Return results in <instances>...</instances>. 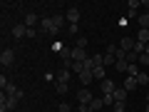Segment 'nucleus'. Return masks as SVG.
<instances>
[{"label":"nucleus","instance_id":"1","mask_svg":"<svg viewBox=\"0 0 149 112\" xmlns=\"http://www.w3.org/2000/svg\"><path fill=\"white\" fill-rule=\"evenodd\" d=\"M17 97H8L5 92H3V95H0V112H10V110H15L17 107Z\"/></svg>","mask_w":149,"mask_h":112},{"label":"nucleus","instance_id":"2","mask_svg":"<svg viewBox=\"0 0 149 112\" xmlns=\"http://www.w3.org/2000/svg\"><path fill=\"white\" fill-rule=\"evenodd\" d=\"M13 62H15V50L5 48V50H3V55H0V65H3V67H10Z\"/></svg>","mask_w":149,"mask_h":112},{"label":"nucleus","instance_id":"3","mask_svg":"<svg viewBox=\"0 0 149 112\" xmlns=\"http://www.w3.org/2000/svg\"><path fill=\"white\" fill-rule=\"evenodd\" d=\"M3 92H5L8 97H17V100H22V97H25V92H22L17 85H13V82H8V85L3 87Z\"/></svg>","mask_w":149,"mask_h":112},{"label":"nucleus","instance_id":"4","mask_svg":"<svg viewBox=\"0 0 149 112\" xmlns=\"http://www.w3.org/2000/svg\"><path fill=\"white\" fill-rule=\"evenodd\" d=\"M77 100H80V105H90L95 97H92V92H90V87H82L80 92H77Z\"/></svg>","mask_w":149,"mask_h":112},{"label":"nucleus","instance_id":"5","mask_svg":"<svg viewBox=\"0 0 149 112\" xmlns=\"http://www.w3.org/2000/svg\"><path fill=\"white\" fill-rule=\"evenodd\" d=\"M72 60H74V62H85V60H90V57H87V50L85 48H72Z\"/></svg>","mask_w":149,"mask_h":112},{"label":"nucleus","instance_id":"6","mask_svg":"<svg viewBox=\"0 0 149 112\" xmlns=\"http://www.w3.org/2000/svg\"><path fill=\"white\" fill-rule=\"evenodd\" d=\"M134 43H137V40H132L129 35H124V37H122V43H119V50H124V52H132V50H134Z\"/></svg>","mask_w":149,"mask_h":112},{"label":"nucleus","instance_id":"7","mask_svg":"<svg viewBox=\"0 0 149 112\" xmlns=\"http://www.w3.org/2000/svg\"><path fill=\"white\" fill-rule=\"evenodd\" d=\"M40 27H42V32L55 35V22H52V18H42V20H40Z\"/></svg>","mask_w":149,"mask_h":112},{"label":"nucleus","instance_id":"8","mask_svg":"<svg viewBox=\"0 0 149 112\" xmlns=\"http://www.w3.org/2000/svg\"><path fill=\"white\" fill-rule=\"evenodd\" d=\"M40 20H42V18H37V13H32V10L25 13V25H27V27H35Z\"/></svg>","mask_w":149,"mask_h":112},{"label":"nucleus","instance_id":"9","mask_svg":"<svg viewBox=\"0 0 149 112\" xmlns=\"http://www.w3.org/2000/svg\"><path fill=\"white\" fill-rule=\"evenodd\" d=\"M25 35H27V25H25V22H22V25H15V27H13V37H15V40H22Z\"/></svg>","mask_w":149,"mask_h":112},{"label":"nucleus","instance_id":"10","mask_svg":"<svg viewBox=\"0 0 149 112\" xmlns=\"http://www.w3.org/2000/svg\"><path fill=\"white\" fill-rule=\"evenodd\" d=\"M114 90H117V85H114L109 77H107V80H102V92H104V95H112Z\"/></svg>","mask_w":149,"mask_h":112},{"label":"nucleus","instance_id":"11","mask_svg":"<svg viewBox=\"0 0 149 112\" xmlns=\"http://www.w3.org/2000/svg\"><path fill=\"white\" fill-rule=\"evenodd\" d=\"M112 95H114V102H127V95H129V92L124 90V87H117Z\"/></svg>","mask_w":149,"mask_h":112},{"label":"nucleus","instance_id":"12","mask_svg":"<svg viewBox=\"0 0 149 112\" xmlns=\"http://www.w3.org/2000/svg\"><path fill=\"white\" fill-rule=\"evenodd\" d=\"M70 77H72V72H70L67 67H62V70L57 72V80H55V82H65V85H67V82H70Z\"/></svg>","mask_w":149,"mask_h":112},{"label":"nucleus","instance_id":"13","mask_svg":"<svg viewBox=\"0 0 149 112\" xmlns=\"http://www.w3.org/2000/svg\"><path fill=\"white\" fill-rule=\"evenodd\" d=\"M67 20H70V25H77V20H80V10H77V8H70V10H67Z\"/></svg>","mask_w":149,"mask_h":112},{"label":"nucleus","instance_id":"14","mask_svg":"<svg viewBox=\"0 0 149 112\" xmlns=\"http://www.w3.org/2000/svg\"><path fill=\"white\" fill-rule=\"evenodd\" d=\"M137 87H139L137 77H129V75H127V80H124V90H127V92H132V90H137Z\"/></svg>","mask_w":149,"mask_h":112},{"label":"nucleus","instance_id":"15","mask_svg":"<svg viewBox=\"0 0 149 112\" xmlns=\"http://www.w3.org/2000/svg\"><path fill=\"white\" fill-rule=\"evenodd\" d=\"M102 107H104V100H102V97H95V100L90 102V112H100Z\"/></svg>","mask_w":149,"mask_h":112},{"label":"nucleus","instance_id":"16","mask_svg":"<svg viewBox=\"0 0 149 112\" xmlns=\"http://www.w3.org/2000/svg\"><path fill=\"white\" fill-rule=\"evenodd\" d=\"M92 80H95V75H92V72H87V70H85V72H80V82H82V87H87Z\"/></svg>","mask_w":149,"mask_h":112},{"label":"nucleus","instance_id":"17","mask_svg":"<svg viewBox=\"0 0 149 112\" xmlns=\"http://www.w3.org/2000/svg\"><path fill=\"white\" fill-rule=\"evenodd\" d=\"M137 43H144V45H149V30L139 27V32H137Z\"/></svg>","mask_w":149,"mask_h":112},{"label":"nucleus","instance_id":"18","mask_svg":"<svg viewBox=\"0 0 149 112\" xmlns=\"http://www.w3.org/2000/svg\"><path fill=\"white\" fill-rule=\"evenodd\" d=\"M52 22H55V35H57L65 25V15H52Z\"/></svg>","mask_w":149,"mask_h":112},{"label":"nucleus","instance_id":"19","mask_svg":"<svg viewBox=\"0 0 149 112\" xmlns=\"http://www.w3.org/2000/svg\"><path fill=\"white\" fill-rule=\"evenodd\" d=\"M137 20H139V27H144V30H149V13H142V15H139Z\"/></svg>","mask_w":149,"mask_h":112},{"label":"nucleus","instance_id":"20","mask_svg":"<svg viewBox=\"0 0 149 112\" xmlns=\"http://www.w3.org/2000/svg\"><path fill=\"white\" fill-rule=\"evenodd\" d=\"M114 70H117V72H127V70H129V62H127V60H117Z\"/></svg>","mask_w":149,"mask_h":112},{"label":"nucleus","instance_id":"21","mask_svg":"<svg viewBox=\"0 0 149 112\" xmlns=\"http://www.w3.org/2000/svg\"><path fill=\"white\" fill-rule=\"evenodd\" d=\"M137 82H139V87H147L149 85V75L147 72H139L137 75Z\"/></svg>","mask_w":149,"mask_h":112},{"label":"nucleus","instance_id":"22","mask_svg":"<svg viewBox=\"0 0 149 112\" xmlns=\"http://www.w3.org/2000/svg\"><path fill=\"white\" fill-rule=\"evenodd\" d=\"M67 90L70 87L65 85V82H55V92H57V95H67Z\"/></svg>","mask_w":149,"mask_h":112},{"label":"nucleus","instance_id":"23","mask_svg":"<svg viewBox=\"0 0 149 112\" xmlns=\"http://www.w3.org/2000/svg\"><path fill=\"white\" fill-rule=\"evenodd\" d=\"M92 75H95V80H107V77H104V67H95V70H92Z\"/></svg>","mask_w":149,"mask_h":112},{"label":"nucleus","instance_id":"24","mask_svg":"<svg viewBox=\"0 0 149 112\" xmlns=\"http://www.w3.org/2000/svg\"><path fill=\"white\" fill-rule=\"evenodd\" d=\"M139 72H142V70H139V65H129V70H127V75H129V77H137Z\"/></svg>","mask_w":149,"mask_h":112},{"label":"nucleus","instance_id":"25","mask_svg":"<svg viewBox=\"0 0 149 112\" xmlns=\"http://www.w3.org/2000/svg\"><path fill=\"white\" fill-rule=\"evenodd\" d=\"M139 67H149V55H139Z\"/></svg>","mask_w":149,"mask_h":112},{"label":"nucleus","instance_id":"26","mask_svg":"<svg viewBox=\"0 0 149 112\" xmlns=\"http://www.w3.org/2000/svg\"><path fill=\"white\" fill-rule=\"evenodd\" d=\"M74 48H85V50H87V37H85V35H80V37H77V45H74Z\"/></svg>","mask_w":149,"mask_h":112},{"label":"nucleus","instance_id":"27","mask_svg":"<svg viewBox=\"0 0 149 112\" xmlns=\"http://www.w3.org/2000/svg\"><path fill=\"white\" fill-rule=\"evenodd\" d=\"M124 110H127L124 102H114V107H112V112H124Z\"/></svg>","mask_w":149,"mask_h":112},{"label":"nucleus","instance_id":"28","mask_svg":"<svg viewBox=\"0 0 149 112\" xmlns=\"http://www.w3.org/2000/svg\"><path fill=\"white\" fill-rule=\"evenodd\" d=\"M102 100H104V105H107V107H114V95H104Z\"/></svg>","mask_w":149,"mask_h":112},{"label":"nucleus","instance_id":"29","mask_svg":"<svg viewBox=\"0 0 149 112\" xmlns=\"http://www.w3.org/2000/svg\"><path fill=\"white\" fill-rule=\"evenodd\" d=\"M57 110H60V112H70V110H72V107H70L67 102H62V105H57Z\"/></svg>","mask_w":149,"mask_h":112},{"label":"nucleus","instance_id":"30","mask_svg":"<svg viewBox=\"0 0 149 112\" xmlns=\"http://www.w3.org/2000/svg\"><path fill=\"white\" fill-rule=\"evenodd\" d=\"M77 30H80V25H70V27H67L70 35H77Z\"/></svg>","mask_w":149,"mask_h":112},{"label":"nucleus","instance_id":"31","mask_svg":"<svg viewBox=\"0 0 149 112\" xmlns=\"http://www.w3.org/2000/svg\"><path fill=\"white\" fill-rule=\"evenodd\" d=\"M52 50H55V52H62L65 45H62V43H55V45H52Z\"/></svg>","mask_w":149,"mask_h":112},{"label":"nucleus","instance_id":"32","mask_svg":"<svg viewBox=\"0 0 149 112\" xmlns=\"http://www.w3.org/2000/svg\"><path fill=\"white\" fill-rule=\"evenodd\" d=\"M27 37H37V30H35V27H27Z\"/></svg>","mask_w":149,"mask_h":112},{"label":"nucleus","instance_id":"33","mask_svg":"<svg viewBox=\"0 0 149 112\" xmlns=\"http://www.w3.org/2000/svg\"><path fill=\"white\" fill-rule=\"evenodd\" d=\"M142 8H144V13H149V0H142Z\"/></svg>","mask_w":149,"mask_h":112},{"label":"nucleus","instance_id":"34","mask_svg":"<svg viewBox=\"0 0 149 112\" xmlns=\"http://www.w3.org/2000/svg\"><path fill=\"white\" fill-rule=\"evenodd\" d=\"M144 112H149V102H147V107H144Z\"/></svg>","mask_w":149,"mask_h":112},{"label":"nucleus","instance_id":"35","mask_svg":"<svg viewBox=\"0 0 149 112\" xmlns=\"http://www.w3.org/2000/svg\"><path fill=\"white\" fill-rule=\"evenodd\" d=\"M147 102H149V92H147Z\"/></svg>","mask_w":149,"mask_h":112}]
</instances>
